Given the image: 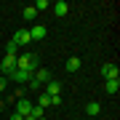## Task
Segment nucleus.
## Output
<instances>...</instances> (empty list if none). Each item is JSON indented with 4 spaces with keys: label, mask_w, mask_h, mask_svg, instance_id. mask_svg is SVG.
I'll use <instances>...</instances> for the list:
<instances>
[{
    "label": "nucleus",
    "mask_w": 120,
    "mask_h": 120,
    "mask_svg": "<svg viewBox=\"0 0 120 120\" xmlns=\"http://www.w3.org/2000/svg\"><path fill=\"white\" fill-rule=\"evenodd\" d=\"M51 8H53V13H56V16H67V13H69V5L64 3V0H59V3H53Z\"/></svg>",
    "instance_id": "9"
},
{
    "label": "nucleus",
    "mask_w": 120,
    "mask_h": 120,
    "mask_svg": "<svg viewBox=\"0 0 120 120\" xmlns=\"http://www.w3.org/2000/svg\"><path fill=\"white\" fill-rule=\"evenodd\" d=\"M5 88H8V77H3V75H0V94H3Z\"/></svg>",
    "instance_id": "19"
},
{
    "label": "nucleus",
    "mask_w": 120,
    "mask_h": 120,
    "mask_svg": "<svg viewBox=\"0 0 120 120\" xmlns=\"http://www.w3.org/2000/svg\"><path fill=\"white\" fill-rule=\"evenodd\" d=\"M38 107H40V109H45V107H51V96H48V94H43V96L38 99Z\"/></svg>",
    "instance_id": "13"
},
{
    "label": "nucleus",
    "mask_w": 120,
    "mask_h": 120,
    "mask_svg": "<svg viewBox=\"0 0 120 120\" xmlns=\"http://www.w3.org/2000/svg\"><path fill=\"white\" fill-rule=\"evenodd\" d=\"M16 67H19V69H27V72H35V69H38V53L16 56Z\"/></svg>",
    "instance_id": "1"
},
{
    "label": "nucleus",
    "mask_w": 120,
    "mask_h": 120,
    "mask_svg": "<svg viewBox=\"0 0 120 120\" xmlns=\"http://www.w3.org/2000/svg\"><path fill=\"white\" fill-rule=\"evenodd\" d=\"M51 107H61V96H51Z\"/></svg>",
    "instance_id": "20"
},
{
    "label": "nucleus",
    "mask_w": 120,
    "mask_h": 120,
    "mask_svg": "<svg viewBox=\"0 0 120 120\" xmlns=\"http://www.w3.org/2000/svg\"><path fill=\"white\" fill-rule=\"evenodd\" d=\"M43 112H45V109H40V107H32V112H30V115H32L35 120H40V117H45Z\"/></svg>",
    "instance_id": "17"
},
{
    "label": "nucleus",
    "mask_w": 120,
    "mask_h": 120,
    "mask_svg": "<svg viewBox=\"0 0 120 120\" xmlns=\"http://www.w3.org/2000/svg\"><path fill=\"white\" fill-rule=\"evenodd\" d=\"M99 109H101V107H99L96 101H88L86 104V112H88V115H99Z\"/></svg>",
    "instance_id": "14"
},
{
    "label": "nucleus",
    "mask_w": 120,
    "mask_h": 120,
    "mask_svg": "<svg viewBox=\"0 0 120 120\" xmlns=\"http://www.w3.org/2000/svg\"><path fill=\"white\" fill-rule=\"evenodd\" d=\"M45 94H48V96H59V94H61V83H59V80H48V83H45Z\"/></svg>",
    "instance_id": "7"
},
{
    "label": "nucleus",
    "mask_w": 120,
    "mask_h": 120,
    "mask_svg": "<svg viewBox=\"0 0 120 120\" xmlns=\"http://www.w3.org/2000/svg\"><path fill=\"white\" fill-rule=\"evenodd\" d=\"M22 16L27 19V22H32V19H35V16H38V11H35V8H32V5H27V8L22 11Z\"/></svg>",
    "instance_id": "12"
},
{
    "label": "nucleus",
    "mask_w": 120,
    "mask_h": 120,
    "mask_svg": "<svg viewBox=\"0 0 120 120\" xmlns=\"http://www.w3.org/2000/svg\"><path fill=\"white\" fill-rule=\"evenodd\" d=\"M13 69H16V56H13V53H5V59L0 61V72H3V77H8Z\"/></svg>",
    "instance_id": "2"
},
{
    "label": "nucleus",
    "mask_w": 120,
    "mask_h": 120,
    "mask_svg": "<svg viewBox=\"0 0 120 120\" xmlns=\"http://www.w3.org/2000/svg\"><path fill=\"white\" fill-rule=\"evenodd\" d=\"M32 8H35V11H48V8H51V3H48V0H38Z\"/></svg>",
    "instance_id": "15"
},
{
    "label": "nucleus",
    "mask_w": 120,
    "mask_h": 120,
    "mask_svg": "<svg viewBox=\"0 0 120 120\" xmlns=\"http://www.w3.org/2000/svg\"><path fill=\"white\" fill-rule=\"evenodd\" d=\"M32 107H35V104L30 101V99H19V101H16V112H19V115H22V117H27V115H30V112H32Z\"/></svg>",
    "instance_id": "5"
},
{
    "label": "nucleus",
    "mask_w": 120,
    "mask_h": 120,
    "mask_svg": "<svg viewBox=\"0 0 120 120\" xmlns=\"http://www.w3.org/2000/svg\"><path fill=\"white\" fill-rule=\"evenodd\" d=\"M8 120H24V117H22V115H19V112H13V115H11Z\"/></svg>",
    "instance_id": "21"
},
{
    "label": "nucleus",
    "mask_w": 120,
    "mask_h": 120,
    "mask_svg": "<svg viewBox=\"0 0 120 120\" xmlns=\"http://www.w3.org/2000/svg\"><path fill=\"white\" fill-rule=\"evenodd\" d=\"M64 67H67V72H77V69H80V67H83V61H80V59H77V56H69V59H67V64H64Z\"/></svg>",
    "instance_id": "10"
},
{
    "label": "nucleus",
    "mask_w": 120,
    "mask_h": 120,
    "mask_svg": "<svg viewBox=\"0 0 120 120\" xmlns=\"http://www.w3.org/2000/svg\"><path fill=\"white\" fill-rule=\"evenodd\" d=\"M104 91H107V94H112V96H115L117 91H120V80H107V83H104Z\"/></svg>",
    "instance_id": "11"
},
{
    "label": "nucleus",
    "mask_w": 120,
    "mask_h": 120,
    "mask_svg": "<svg viewBox=\"0 0 120 120\" xmlns=\"http://www.w3.org/2000/svg\"><path fill=\"white\" fill-rule=\"evenodd\" d=\"M5 51H8V53H13V56H16V51H19V45H16V43H13V40H11V43H8V45H5Z\"/></svg>",
    "instance_id": "18"
},
{
    "label": "nucleus",
    "mask_w": 120,
    "mask_h": 120,
    "mask_svg": "<svg viewBox=\"0 0 120 120\" xmlns=\"http://www.w3.org/2000/svg\"><path fill=\"white\" fill-rule=\"evenodd\" d=\"M30 35H32V40H45V35H48V27H45V24H35L32 30H30Z\"/></svg>",
    "instance_id": "6"
},
{
    "label": "nucleus",
    "mask_w": 120,
    "mask_h": 120,
    "mask_svg": "<svg viewBox=\"0 0 120 120\" xmlns=\"http://www.w3.org/2000/svg\"><path fill=\"white\" fill-rule=\"evenodd\" d=\"M101 75L107 80H117V64H104L101 67Z\"/></svg>",
    "instance_id": "8"
},
{
    "label": "nucleus",
    "mask_w": 120,
    "mask_h": 120,
    "mask_svg": "<svg viewBox=\"0 0 120 120\" xmlns=\"http://www.w3.org/2000/svg\"><path fill=\"white\" fill-rule=\"evenodd\" d=\"M8 77H11V80H16L19 86H27V83H30V77H32V72H27V69H19V67H16Z\"/></svg>",
    "instance_id": "3"
},
{
    "label": "nucleus",
    "mask_w": 120,
    "mask_h": 120,
    "mask_svg": "<svg viewBox=\"0 0 120 120\" xmlns=\"http://www.w3.org/2000/svg\"><path fill=\"white\" fill-rule=\"evenodd\" d=\"M3 107H5V101H3V99H0V109H3Z\"/></svg>",
    "instance_id": "22"
},
{
    "label": "nucleus",
    "mask_w": 120,
    "mask_h": 120,
    "mask_svg": "<svg viewBox=\"0 0 120 120\" xmlns=\"http://www.w3.org/2000/svg\"><path fill=\"white\" fill-rule=\"evenodd\" d=\"M13 43H16V45H30V43H32L30 30H16V35H13Z\"/></svg>",
    "instance_id": "4"
},
{
    "label": "nucleus",
    "mask_w": 120,
    "mask_h": 120,
    "mask_svg": "<svg viewBox=\"0 0 120 120\" xmlns=\"http://www.w3.org/2000/svg\"><path fill=\"white\" fill-rule=\"evenodd\" d=\"M27 86H30V91H40V88H43V83H38L35 77H30V83H27Z\"/></svg>",
    "instance_id": "16"
}]
</instances>
